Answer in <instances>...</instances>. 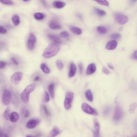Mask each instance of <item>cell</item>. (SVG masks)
<instances>
[{"instance_id": "1", "label": "cell", "mask_w": 137, "mask_h": 137, "mask_svg": "<svg viewBox=\"0 0 137 137\" xmlns=\"http://www.w3.org/2000/svg\"><path fill=\"white\" fill-rule=\"evenodd\" d=\"M60 49V46L58 44L51 43L44 51L43 56L46 58H50L55 56L58 53Z\"/></svg>"}, {"instance_id": "2", "label": "cell", "mask_w": 137, "mask_h": 137, "mask_svg": "<svg viewBox=\"0 0 137 137\" xmlns=\"http://www.w3.org/2000/svg\"><path fill=\"white\" fill-rule=\"evenodd\" d=\"M36 87V84L33 83L30 84L22 92L21 95V98L23 103L25 104L28 103L29 101V94L34 90Z\"/></svg>"}, {"instance_id": "3", "label": "cell", "mask_w": 137, "mask_h": 137, "mask_svg": "<svg viewBox=\"0 0 137 137\" xmlns=\"http://www.w3.org/2000/svg\"><path fill=\"white\" fill-rule=\"evenodd\" d=\"M74 97V94L72 92H67L64 102L65 108L66 110H68L71 108Z\"/></svg>"}, {"instance_id": "4", "label": "cell", "mask_w": 137, "mask_h": 137, "mask_svg": "<svg viewBox=\"0 0 137 137\" xmlns=\"http://www.w3.org/2000/svg\"><path fill=\"white\" fill-rule=\"evenodd\" d=\"M123 109L119 105L116 106L114 115L113 119L114 121L118 122L120 121L123 117Z\"/></svg>"}, {"instance_id": "5", "label": "cell", "mask_w": 137, "mask_h": 137, "mask_svg": "<svg viewBox=\"0 0 137 137\" xmlns=\"http://www.w3.org/2000/svg\"><path fill=\"white\" fill-rule=\"evenodd\" d=\"M81 108L82 110L87 114L95 115H98V112L96 110L87 103H83L82 104Z\"/></svg>"}, {"instance_id": "6", "label": "cell", "mask_w": 137, "mask_h": 137, "mask_svg": "<svg viewBox=\"0 0 137 137\" xmlns=\"http://www.w3.org/2000/svg\"><path fill=\"white\" fill-rule=\"evenodd\" d=\"M114 17L116 21L121 25L125 24L128 21V17L120 13L116 12L115 13Z\"/></svg>"}, {"instance_id": "7", "label": "cell", "mask_w": 137, "mask_h": 137, "mask_svg": "<svg viewBox=\"0 0 137 137\" xmlns=\"http://www.w3.org/2000/svg\"><path fill=\"white\" fill-rule=\"evenodd\" d=\"M23 76V73L21 72H17L14 73L12 76L11 81L12 83L17 85L22 80Z\"/></svg>"}, {"instance_id": "8", "label": "cell", "mask_w": 137, "mask_h": 137, "mask_svg": "<svg viewBox=\"0 0 137 137\" xmlns=\"http://www.w3.org/2000/svg\"><path fill=\"white\" fill-rule=\"evenodd\" d=\"M11 94L10 92L7 89H5L2 96V102L4 105L8 106L10 102Z\"/></svg>"}, {"instance_id": "9", "label": "cell", "mask_w": 137, "mask_h": 137, "mask_svg": "<svg viewBox=\"0 0 137 137\" xmlns=\"http://www.w3.org/2000/svg\"><path fill=\"white\" fill-rule=\"evenodd\" d=\"M36 40V38L34 34L32 33L30 34L27 43V46L29 50H31L34 49Z\"/></svg>"}, {"instance_id": "10", "label": "cell", "mask_w": 137, "mask_h": 137, "mask_svg": "<svg viewBox=\"0 0 137 137\" xmlns=\"http://www.w3.org/2000/svg\"><path fill=\"white\" fill-rule=\"evenodd\" d=\"M49 26L51 29H61V26L59 22L56 20H52L50 22Z\"/></svg>"}, {"instance_id": "11", "label": "cell", "mask_w": 137, "mask_h": 137, "mask_svg": "<svg viewBox=\"0 0 137 137\" xmlns=\"http://www.w3.org/2000/svg\"><path fill=\"white\" fill-rule=\"evenodd\" d=\"M96 66L95 64L92 63L90 64L87 68L86 73L89 75L94 73L96 70Z\"/></svg>"}, {"instance_id": "12", "label": "cell", "mask_w": 137, "mask_h": 137, "mask_svg": "<svg viewBox=\"0 0 137 137\" xmlns=\"http://www.w3.org/2000/svg\"><path fill=\"white\" fill-rule=\"evenodd\" d=\"M39 121L36 119H32L27 123L26 127L27 128L29 129H33L39 123Z\"/></svg>"}, {"instance_id": "13", "label": "cell", "mask_w": 137, "mask_h": 137, "mask_svg": "<svg viewBox=\"0 0 137 137\" xmlns=\"http://www.w3.org/2000/svg\"><path fill=\"white\" fill-rule=\"evenodd\" d=\"M117 45V42L115 40L109 42L106 44V48L109 50H113L115 49Z\"/></svg>"}, {"instance_id": "14", "label": "cell", "mask_w": 137, "mask_h": 137, "mask_svg": "<svg viewBox=\"0 0 137 137\" xmlns=\"http://www.w3.org/2000/svg\"><path fill=\"white\" fill-rule=\"evenodd\" d=\"M49 38L51 40L53 41L57 44H61L62 43V41L60 38L58 36L56 35L53 34H49L48 35Z\"/></svg>"}, {"instance_id": "15", "label": "cell", "mask_w": 137, "mask_h": 137, "mask_svg": "<svg viewBox=\"0 0 137 137\" xmlns=\"http://www.w3.org/2000/svg\"><path fill=\"white\" fill-rule=\"evenodd\" d=\"M76 71L75 65L73 63H71L70 65V69L69 73V76L70 78L73 77L75 75Z\"/></svg>"}, {"instance_id": "16", "label": "cell", "mask_w": 137, "mask_h": 137, "mask_svg": "<svg viewBox=\"0 0 137 137\" xmlns=\"http://www.w3.org/2000/svg\"><path fill=\"white\" fill-rule=\"evenodd\" d=\"M60 133L59 128L56 127L52 130L47 137H55Z\"/></svg>"}, {"instance_id": "17", "label": "cell", "mask_w": 137, "mask_h": 137, "mask_svg": "<svg viewBox=\"0 0 137 137\" xmlns=\"http://www.w3.org/2000/svg\"><path fill=\"white\" fill-rule=\"evenodd\" d=\"M19 118L18 114L16 112H13L11 114L9 119L11 122L14 123L18 121Z\"/></svg>"}, {"instance_id": "18", "label": "cell", "mask_w": 137, "mask_h": 137, "mask_svg": "<svg viewBox=\"0 0 137 137\" xmlns=\"http://www.w3.org/2000/svg\"><path fill=\"white\" fill-rule=\"evenodd\" d=\"M66 5L65 2L60 1H56L53 3V6L55 8L58 9L63 8Z\"/></svg>"}, {"instance_id": "19", "label": "cell", "mask_w": 137, "mask_h": 137, "mask_svg": "<svg viewBox=\"0 0 137 137\" xmlns=\"http://www.w3.org/2000/svg\"><path fill=\"white\" fill-rule=\"evenodd\" d=\"M69 28L71 30L74 34L77 35H80L82 34L81 30L78 27L71 26Z\"/></svg>"}, {"instance_id": "20", "label": "cell", "mask_w": 137, "mask_h": 137, "mask_svg": "<svg viewBox=\"0 0 137 137\" xmlns=\"http://www.w3.org/2000/svg\"><path fill=\"white\" fill-rule=\"evenodd\" d=\"M49 93L52 99L54 98V85L52 83L48 87Z\"/></svg>"}, {"instance_id": "21", "label": "cell", "mask_w": 137, "mask_h": 137, "mask_svg": "<svg viewBox=\"0 0 137 137\" xmlns=\"http://www.w3.org/2000/svg\"><path fill=\"white\" fill-rule=\"evenodd\" d=\"M86 98L89 101L92 102L93 100V94L90 90H88L85 93Z\"/></svg>"}, {"instance_id": "22", "label": "cell", "mask_w": 137, "mask_h": 137, "mask_svg": "<svg viewBox=\"0 0 137 137\" xmlns=\"http://www.w3.org/2000/svg\"><path fill=\"white\" fill-rule=\"evenodd\" d=\"M94 11L95 13L100 16H103L106 14V12L105 11L97 8H94Z\"/></svg>"}, {"instance_id": "23", "label": "cell", "mask_w": 137, "mask_h": 137, "mask_svg": "<svg viewBox=\"0 0 137 137\" xmlns=\"http://www.w3.org/2000/svg\"><path fill=\"white\" fill-rule=\"evenodd\" d=\"M11 108L9 107H8L6 109L4 113V116L5 118L7 120L9 119L11 115Z\"/></svg>"}, {"instance_id": "24", "label": "cell", "mask_w": 137, "mask_h": 137, "mask_svg": "<svg viewBox=\"0 0 137 137\" xmlns=\"http://www.w3.org/2000/svg\"><path fill=\"white\" fill-rule=\"evenodd\" d=\"M50 101V97L48 93L46 91H45L43 94L42 101L44 103H48Z\"/></svg>"}, {"instance_id": "25", "label": "cell", "mask_w": 137, "mask_h": 137, "mask_svg": "<svg viewBox=\"0 0 137 137\" xmlns=\"http://www.w3.org/2000/svg\"><path fill=\"white\" fill-rule=\"evenodd\" d=\"M40 68L44 72L47 74H49L50 72L48 67L45 63L42 64L40 66Z\"/></svg>"}, {"instance_id": "26", "label": "cell", "mask_w": 137, "mask_h": 137, "mask_svg": "<svg viewBox=\"0 0 137 137\" xmlns=\"http://www.w3.org/2000/svg\"><path fill=\"white\" fill-rule=\"evenodd\" d=\"M12 21L14 24L16 26L18 25L20 23L19 17L16 15H14L12 16Z\"/></svg>"}, {"instance_id": "27", "label": "cell", "mask_w": 137, "mask_h": 137, "mask_svg": "<svg viewBox=\"0 0 137 137\" xmlns=\"http://www.w3.org/2000/svg\"><path fill=\"white\" fill-rule=\"evenodd\" d=\"M35 19L38 20H41L43 19L44 17V15L41 13H36L34 14Z\"/></svg>"}, {"instance_id": "28", "label": "cell", "mask_w": 137, "mask_h": 137, "mask_svg": "<svg viewBox=\"0 0 137 137\" xmlns=\"http://www.w3.org/2000/svg\"><path fill=\"white\" fill-rule=\"evenodd\" d=\"M97 30L99 33L102 34H105L107 32V29L105 27L102 26L98 27Z\"/></svg>"}, {"instance_id": "29", "label": "cell", "mask_w": 137, "mask_h": 137, "mask_svg": "<svg viewBox=\"0 0 137 137\" xmlns=\"http://www.w3.org/2000/svg\"><path fill=\"white\" fill-rule=\"evenodd\" d=\"M94 127L95 130L94 131L97 133H99L100 126L98 121L96 119L94 121Z\"/></svg>"}, {"instance_id": "30", "label": "cell", "mask_w": 137, "mask_h": 137, "mask_svg": "<svg viewBox=\"0 0 137 137\" xmlns=\"http://www.w3.org/2000/svg\"><path fill=\"white\" fill-rule=\"evenodd\" d=\"M21 113L23 115L25 118L28 117L29 115V112L27 109H22Z\"/></svg>"}, {"instance_id": "31", "label": "cell", "mask_w": 137, "mask_h": 137, "mask_svg": "<svg viewBox=\"0 0 137 137\" xmlns=\"http://www.w3.org/2000/svg\"><path fill=\"white\" fill-rule=\"evenodd\" d=\"M95 1L97 2L98 4L102 5L108 6L109 5L108 2L106 0H96Z\"/></svg>"}, {"instance_id": "32", "label": "cell", "mask_w": 137, "mask_h": 137, "mask_svg": "<svg viewBox=\"0 0 137 137\" xmlns=\"http://www.w3.org/2000/svg\"><path fill=\"white\" fill-rule=\"evenodd\" d=\"M137 106L136 103H134L132 104L130 107L129 112L130 113H133L135 110Z\"/></svg>"}, {"instance_id": "33", "label": "cell", "mask_w": 137, "mask_h": 137, "mask_svg": "<svg viewBox=\"0 0 137 137\" xmlns=\"http://www.w3.org/2000/svg\"><path fill=\"white\" fill-rule=\"evenodd\" d=\"M60 36L62 38H65L69 36V34L66 31H63L60 34Z\"/></svg>"}, {"instance_id": "34", "label": "cell", "mask_w": 137, "mask_h": 137, "mask_svg": "<svg viewBox=\"0 0 137 137\" xmlns=\"http://www.w3.org/2000/svg\"><path fill=\"white\" fill-rule=\"evenodd\" d=\"M121 35L120 34L118 33H114L112 34L111 37L112 38L114 39H118L121 38Z\"/></svg>"}, {"instance_id": "35", "label": "cell", "mask_w": 137, "mask_h": 137, "mask_svg": "<svg viewBox=\"0 0 137 137\" xmlns=\"http://www.w3.org/2000/svg\"><path fill=\"white\" fill-rule=\"evenodd\" d=\"M57 66L59 69L61 70L63 69L64 67L63 63L60 60H58L56 62Z\"/></svg>"}, {"instance_id": "36", "label": "cell", "mask_w": 137, "mask_h": 137, "mask_svg": "<svg viewBox=\"0 0 137 137\" xmlns=\"http://www.w3.org/2000/svg\"><path fill=\"white\" fill-rule=\"evenodd\" d=\"M111 108L110 107H106L104 108L103 111V114L104 115L107 116L109 114L111 110Z\"/></svg>"}, {"instance_id": "37", "label": "cell", "mask_w": 137, "mask_h": 137, "mask_svg": "<svg viewBox=\"0 0 137 137\" xmlns=\"http://www.w3.org/2000/svg\"><path fill=\"white\" fill-rule=\"evenodd\" d=\"M43 108L44 113L46 115L48 116H50V114L49 112L47 109L45 105H43Z\"/></svg>"}, {"instance_id": "38", "label": "cell", "mask_w": 137, "mask_h": 137, "mask_svg": "<svg viewBox=\"0 0 137 137\" xmlns=\"http://www.w3.org/2000/svg\"><path fill=\"white\" fill-rule=\"evenodd\" d=\"M2 3L7 5H11L13 4L14 2L10 0H0Z\"/></svg>"}, {"instance_id": "39", "label": "cell", "mask_w": 137, "mask_h": 137, "mask_svg": "<svg viewBox=\"0 0 137 137\" xmlns=\"http://www.w3.org/2000/svg\"><path fill=\"white\" fill-rule=\"evenodd\" d=\"M7 32V30L4 28V27L0 25V34H5Z\"/></svg>"}, {"instance_id": "40", "label": "cell", "mask_w": 137, "mask_h": 137, "mask_svg": "<svg viewBox=\"0 0 137 137\" xmlns=\"http://www.w3.org/2000/svg\"><path fill=\"white\" fill-rule=\"evenodd\" d=\"M79 73L80 74L83 73V64L81 63H80L79 65Z\"/></svg>"}, {"instance_id": "41", "label": "cell", "mask_w": 137, "mask_h": 137, "mask_svg": "<svg viewBox=\"0 0 137 137\" xmlns=\"http://www.w3.org/2000/svg\"><path fill=\"white\" fill-rule=\"evenodd\" d=\"M6 65V62L3 61H0V68L2 69L4 68Z\"/></svg>"}, {"instance_id": "42", "label": "cell", "mask_w": 137, "mask_h": 137, "mask_svg": "<svg viewBox=\"0 0 137 137\" xmlns=\"http://www.w3.org/2000/svg\"><path fill=\"white\" fill-rule=\"evenodd\" d=\"M102 71L103 72L107 75L109 74L110 73V71L105 67H103V68Z\"/></svg>"}, {"instance_id": "43", "label": "cell", "mask_w": 137, "mask_h": 137, "mask_svg": "<svg viewBox=\"0 0 137 137\" xmlns=\"http://www.w3.org/2000/svg\"><path fill=\"white\" fill-rule=\"evenodd\" d=\"M132 58L137 60V51H136L134 52L133 55L131 56Z\"/></svg>"}, {"instance_id": "44", "label": "cell", "mask_w": 137, "mask_h": 137, "mask_svg": "<svg viewBox=\"0 0 137 137\" xmlns=\"http://www.w3.org/2000/svg\"><path fill=\"white\" fill-rule=\"evenodd\" d=\"M93 134L94 137H100L99 133H97L95 131H93Z\"/></svg>"}, {"instance_id": "45", "label": "cell", "mask_w": 137, "mask_h": 137, "mask_svg": "<svg viewBox=\"0 0 137 137\" xmlns=\"http://www.w3.org/2000/svg\"><path fill=\"white\" fill-rule=\"evenodd\" d=\"M11 60H12L13 62L16 65H18V62L15 59L13 58H11Z\"/></svg>"}, {"instance_id": "46", "label": "cell", "mask_w": 137, "mask_h": 137, "mask_svg": "<svg viewBox=\"0 0 137 137\" xmlns=\"http://www.w3.org/2000/svg\"><path fill=\"white\" fill-rule=\"evenodd\" d=\"M108 65L109 68L110 69H114V67L112 65L110 64H108Z\"/></svg>"}, {"instance_id": "47", "label": "cell", "mask_w": 137, "mask_h": 137, "mask_svg": "<svg viewBox=\"0 0 137 137\" xmlns=\"http://www.w3.org/2000/svg\"><path fill=\"white\" fill-rule=\"evenodd\" d=\"M77 16L79 19L81 20L83 19V17L81 14H77Z\"/></svg>"}, {"instance_id": "48", "label": "cell", "mask_w": 137, "mask_h": 137, "mask_svg": "<svg viewBox=\"0 0 137 137\" xmlns=\"http://www.w3.org/2000/svg\"><path fill=\"white\" fill-rule=\"evenodd\" d=\"M39 77L38 76H37L34 79V81H39Z\"/></svg>"}, {"instance_id": "49", "label": "cell", "mask_w": 137, "mask_h": 137, "mask_svg": "<svg viewBox=\"0 0 137 137\" xmlns=\"http://www.w3.org/2000/svg\"><path fill=\"white\" fill-rule=\"evenodd\" d=\"M42 1V3H43L44 6L45 7L47 6V5L45 1Z\"/></svg>"}, {"instance_id": "50", "label": "cell", "mask_w": 137, "mask_h": 137, "mask_svg": "<svg viewBox=\"0 0 137 137\" xmlns=\"http://www.w3.org/2000/svg\"><path fill=\"white\" fill-rule=\"evenodd\" d=\"M4 134L2 132H0V137H4Z\"/></svg>"}, {"instance_id": "51", "label": "cell", "mask_w": 137, "mask_h": 137, "mask_svg": "<svg viewBox=\"0 0 137 137\" xmlns=\"http://www.w3.org/2000/svg\"><path fill=\"white\" fill-rule=\"evenodd\" d=\"M4 137H9L8 135H7L6 134H4Z\"/></svg>"}, {"instance_id": "52", "label": "cell", "mask_w": 137, "mask_h": 137, "mask_svg": "<svg viewBox=\"0 0 137 137\" xmlns=\"http://www.w3.org/2000/svg\"><path fill=\"white\" fill-rule=\"evenodd\" d=\"M26 137H32L30 136L27 135L26 136Z\"/></svg>"}, {"instance_id": "53", "label": "cell", "mask_w": 137, "mask_h": 137, "mask_svg": "<svg viewBox=\"0 0 137 137\" xmlns=\"http://www.w3.org/2000/svg\"></svg>"}]
</instances>
